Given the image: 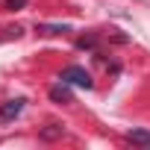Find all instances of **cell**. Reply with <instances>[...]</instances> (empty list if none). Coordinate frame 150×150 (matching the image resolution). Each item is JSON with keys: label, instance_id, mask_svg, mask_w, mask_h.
I'll return each mask as SVG.
<instances>
[{"label": "cell", "instance_id": "cell-6", "mask_svg": "<svg viewBox=\"0 0 150 150\" xmlns=\"http://www.w3.org/2000/svg\"><path fill=\"white\" fill-rule=\"evenodd\" d=\"M62 132H65V129H62L59 124H47V127L41 129V138H47V141H53V138H62Z\"/></svg>", "mask_w": 150, "mask_h": 150}, {"label": "cell", "instance_id": "cell-1", "mask_svg": "<svg viewBox=\"0 0 150 150\" xmlns=\"http://www.w3.org/2000/svg\"><path fill=\"white\" fill-rule=\"evenodd\" d=\"M59 80H65L68 86H80V88H94V80H91V74H88L86 68H80V65H71V68H65Z\"/></svg>", "mask_w": 150, "mask_h": 150}, {"label": "cell", "instance_id": "cell-8", "mask_svg": "<svg viewBox=\"0 0 150 150\" xmlns=\"http://www.w3.org/2000/svg\"><path fill=\"white\" fill-rule=\"evenodd\" d=\"M77 44H80V47H83V50H86V47H94V38H91V35H88V38H80V41H77Z\"/></svg>", "mask_w": 150, "mask_h": 150}, {"label": "cell", "instance_id": "cell-3", "mask_svg": "<svg viewBox=\"0 0 150 150\" xmlns=\"http://www.w3.org/2000/svg\"><path fill=\"white\" fill-rule=\"evenodd\" d=\"M50 100H56V103H74V94H71V88H68L65 80L50 88Z\"/></svg>", "mask_w": 150, "mask_h": 150}, {"label": "cell", "instance_id": "cell-5", "mask_svg": "<svg viewBox=\"0 0 150 150\" xmlns=\"http://www.w3.org/2000/svg\"><path fill=\"white\" fill-rule=\"evenodd\" d=\"M127 138L132 144H141V147H150V129H129Z\"/></svg>", "mask_w": 150, "mask_h": 150}, {"label": "cell", "instance_id": "cell-7", "mask_svg": "<svg viewBox=\"0 0 150 150\" xmlns=\"http://www.w3.org/2000/svg\"><path fill=\"white\" fill-rule=\"evenodd\" d=\"M27 6V0H3V9L6 12H18V9H24Z\"/></svg>", "mask_w": 150, "mask_h": 150}, {"label": "cell", "instance_id": "cell-4", "mask_svg": "<svg viewBox=\"0 0 150 150\" xmlns=\"http://www.w3.org/2000/svg\"><path fill=\"white\" fill-rule=\"evenodd\" d=\"M71 27L68 24H38L35 27V33H41V35H59V33H68Z\"/></svg>", "mask_w": 150, "mask_h": 150}, {"label": "cell", "instance_id": "cell-2", "mask_svg": "<svg viewBox=\"0 0 150 150\" xmlns=\"http://www.w3.org/2000/svg\"><path fill=\"white\" fill-rule=\"evenodd\" d=\"M21 112H24V100H21V97H15V100H6L3 106H0V118H3V121H15Z\"/></svg>", "mask_w": 150, "mask_h": 150}]
</instances>
